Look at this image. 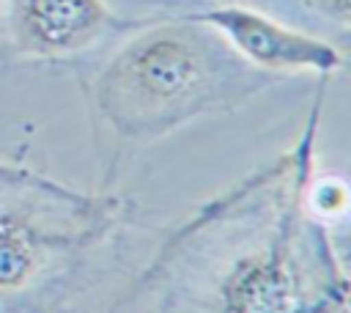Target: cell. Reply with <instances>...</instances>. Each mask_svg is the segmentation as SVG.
<instances>
[{
  "label": "cell",
  "mask_w": 351,
  "mask_h": 313,
  "mask_svg": "<svg viewBox=\"0 0 351 313\" xmlns=\"http://www.w3.org/2000/svg\"><path fill=\"white\" fill-rule=\"evenodd\" d=\"M348 209V187L340 176L313 178L304 187V211L315 222H337L346 217Z\"/></svg>",
  "instance_id": "obj_5"
},
{
  "label": "cell",
  "mask_w": 351,
  "mask_h": 313,
  "mask_svg": "<svg viewBox=\"0 0 351 313\" xmlns=\"http://www.w3.org/2000/svg\"><path fill=\"white\" fill-rule=\"evenodd\" d=\"M189 16L214 27L241 60L274 77L310 71L326 80L343 66V52L332 41L285 25L236 0L217 3L203 11H189Z\"/></svg>",
  "instance_id": "obj_2"
},
{
  "label": "cell",
  "mask_w": 351,
  "mask_h": 313,
  "mask_svg": "<svg viewBox=\"0 0 351 313\" xmlns=\"http://www.w3.org/2000/svg\"><path fill=\"white\" fill-rule=\"evenodd\" d=\"M217 3H230V0H217Z\"/></svg>",
  "instance_id": "obj_7"
},
{
  "label": "cell",
  "mask_w": 351,
  "mask_h": 313,
  "mask_svg": "<svg viewBox=\"0 0 351 313\" xmlns=\"http://www.w3.org/2000/svg\"><path fill=\"white\" fill-rule=\"evenodd\" d=\"M0 22L11 52L30 60L74 58L137 25L107 0H0Z\"/></svg>",
  "instance_id": "obj_3"
},
{
  "label": "cell",
  "mask_w": 351,
  "mask_h": 313,
  "mask_svg": "<svg viewBox=\"0 0 351 313\" xmlns=\"http://www.w3.org/2000/svg\"><path fill=\"white\" fill-rule=\"evenodd\" d=\"M280 77L241 60L189 14L137 22L90 85L104 124L126 140H154L211 113H228Z\"/></svg>",
  "instance_id": "obj_1"
},
{
  "label": "cell",
  "mask_w": 351,
  "mask_h": 313,
  "mask_svg": "<svg viewBox=\"0 0 351 313\" xmlns=\"http://www.w3.org/2000/svg\"><path fill=\"white\" fill-rule=\"evenodd\" d=\"M19 195H0V294L27 288L52 261L69 231L55 228V214L80 195L55 189L44 178L22 173L16 181Z\"/></svg>",
  "instance_id": "obj_4"
},
{
  "label": "cell",
  "mask_w": 351,
  "mask_h": 313,
  "mask_svg": "<svg viewBox=\"0 0 351 313\" xmlns=\"http://www.w3.org/2000/svg\"><path fill=\"white\" fill-rule=\"evenodd\" d=\"M304 3L340 27H348L351 22V0H304Z\"/></svg>",
  "instance_id": "obj_6"
}]
</instances>
